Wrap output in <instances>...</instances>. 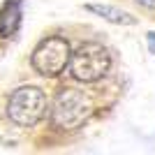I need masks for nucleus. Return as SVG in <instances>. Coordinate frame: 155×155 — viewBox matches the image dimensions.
<instances>
[{
    "label": "nucleus",
    "mask_w": 155,
    "mask_h": 155,
    "mask_svg": "<svg viewBox=\"0 0 155 155\" xmlns=\"http://www.w3.org/2000/svg\"><path fill=\"white\" fill-rule=\"evenodd\" d=\"M70 74L81 84H95L109 72L111 56L102 44L97 42H86L70 56Z\"/></svg>",
    "instance_id": "obj_1"
},
{
    "label": "nucleus",
    "mask_w": 155,
    "mask_h": 155,
    "mask_svg": "<svg viewBox=\"0 0 155 155\" xmlns=\"http://www.w3.org/2000/svg\"><path fill=\"white\" fill-rule=\"evenodd\" d=\"M46 114V95L37 86H21L7 100V118L19 127L37 125Z\"/></svg>",
    "instance_id": "obj_2"
},
{
    "label": "nucleus",
    "mask_w": 155,
    "mask_h": 155,
    "mask_svg": "<svg viewBox=\"0 0 155 155\" xmlns=\"http://www.w3.org/2000/svg\"><path fill=\"white\" fill-rule=\"evenodd\" d=\"M91 114H93V104L88 95L84 91H77V88H63L56 95V102L51 109L53 123L63 130L79 127Z\"/></svg>",
    "instance_id": "obj_3"
},
{
    "label": "nucleus",
    "mask_w": 155,
    "mask_h": 155,
    "mask_svg": "<svg viewBox=\"0 0 155 155\" xmlns=\"http://www.w3.org/2000/svg\"><path fill=\"white\" fill-rule=\"evenodd\" d=\"M70 56H72V49L65 37H46L32 51L30 63L35 67V72H39L42 77H58L67 70Z\"/></svg>",
    "instance_id": "obj_4"
},
{
    "label": "nucleus",
    "mask_w": 155,
    "mask_h": 155,
    "mask_svg": "<svg viewBox=\"0 0 155 155\" xmlns=\"http://www.w3.org/2000/svg\"><path fill=\"white\" fill-rule=\"evenodd\" d=\"M21 26V0H7L0 9V37L7 39Z\"/></svg>",
    "instance_id": "obj_5"
},
{
    "label": "nucleus",
    "mask_w": 155,
    "mask_h": 155,
    "mask_svg": "<svg viewBox=\"0 0 155 155\" xmlns=\"http://www.w3.org/2000/svg\"><path fill=\"white\" fill-rule=\"evenodd\" d=\"M86 9L97 14V16H102V19H107V21H111V23H118V26H134L137 23V19L130 12L118 9L114 5H86Z\"/></svg>",
    "instance_id": "obj_6"
},
{
    "label": "nucleus",
    "mask_w": 155,
    "mask_h": 155,
    "mask_svg": "<svg viewBox=\"0 0 155 155\" xmlns=\"http://www.w3.org/2000/svg\"><path fill=\"white\" fill-rule=\"evenodd\" d=\"M146 42H148V51H150V53H155V32H148Z\"/></svg>",
    "instance_id": "obj_7"
},
{
    "label": "nucleus",
    "mask_w": 155,
    "mask_h": 155,
    "mask_svg": "<svg viewBox=\"0 0 155 155\" xmlns=\"http://www.w3.org/2000/svg\"><path fill=\"white\" fill-rule=\"evenodd\" d=\"M139 5H143V7H148V9H155V0H137Z\"/></svg>",
    "instance_id": "obj_8"
}]
</instances>
